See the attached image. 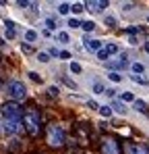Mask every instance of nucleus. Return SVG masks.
<instances>
[{
  "label": "nucleus",
  "instance_id": "obj_1",
  "mask_svg": "<svg viewBox=\"0 0 149 154\" xmlns=\"http://www.w3.org/2000/svg\"><path fill=\"white\" fill-rule=\"evenodd\" d=\"M2 92L6 94V98L10 100V102H23L25 98L29 96V92H27V85H25L21 79H17V77H13V79H8L4 85H2Z\"/></svg>",
  "mask_w": 149,
  "mask_h": 154
},
{
  "label": "nucleus",
  "instance_id": "obj_2",
  "mask_svg": "<svg viewBox=\"0 0 149 154\" xmlns=\"http://www.w3.org/2000/svg\"><path fill=\"white\" fill-rule=\"evenodd\" d=\"M46 142H48V146H52V148H62L64 142H66V133H64L62 125L50 123L48 129H46Z\"/></svg>",
  "mask_w": 149,
  "mask_h": 154
},
{
  "label": "nucleus",
  "instance_id": "obj_3",
  "mask_svg": "<svg viewBox=\"0 0 149 154\" xmlns=\"http://www.w3.org/2000/svg\"><path fill=\"white\" fill-rule=\"evenodd\" d=\"M23 127H25V131L29 133V135H37L39 133V123H42V115L35 110V108H27L23 112Z\"/></svg>",
  "mask_w": 149,
  "mask_h": 154
},
{
  "label": "nucleus",
  "instance_id": "obj_4",
  "mask_svg": "<svg viewBox=\"0 0 149 154\" xmlns=\"http://www.w3.org/2000/svg\"><path fill=\"white\" fill-rule=\"evenodd\" d=\"M0 119H2V121H21V119H23V108H21V104L4 100V102L0 104Z\"/></svg>",
  "mask_w": 149,
  "mask_h": 154
},
{
  "label": "nucleus",
  "instance_id": "obj_5",
  "mask_svg": "<svg viewBox=\"0 0 149 154\" xmlns=\"http://www.w3.org/2000/svg\"><path fill=\"white\" fill-rule=\"evenodd\" d=\"M23 121H2V133L6 137H19V133H23Z\"/></svg>",
  "mask_w": 149,
  "mask_h": 154
},
{
  "label": "nucleus",
  "instance_id": "obj_6",
  "mask_svg": "<svg viewBox=\"0 0 149 154\" xmlns=\"http://www.w3.org/2000/svg\"><path fill=\"white\" fill-rule=\"evenodd\" d=\"M101 154H120V144H118V140L106 135V137L101 140Z\"/></svg>",
  "mask_w": 149,
  "mask_h": 154
},
{
  "label": "nucleus",
  "instance_id": "obj_7",
  "mask_svg": "<svg viewBox=\"0 0 149 154\" xmlns=\"http://www.w3.org/2000/svg\"><path fill=\"white\" fill-rule=\"evenodd\" d=\"M83 6L89 13H104L110 6V2L108 0H87V2H83Z\"/></svg>",
  "mask_w": 149,
  "mask_h": 154
},
{
  "label": "nucleus",
  "instance_id": "obj_8",
  "mask_svg": "<svg viewBox=\"0 0 149 154\" xmlns=\"http://www.w3.org/2000/svg\"><path fill=\"white\" fill-rule=\"evenodd\" d=\"M124 152L126 154H149V148L145 146V144H141V142L128 140V142L124 144Z\"/></svg>",
  "mask_w": 149,
  "mask_h": 154
},
{
  "label": "nucleus",
  "instance_id": "obj_9",
  "mask_svg": "<svg viewBox=\"0 0 149 154\" xmlns=\"http://www.w3.org/2000/svg\"><path fill=\"white\" fill-rule=\"evenodd\" d=\"M19 35V25L13 19H4V40H15Z\"/></svg>",
  "mask_w": 149,
  "mask_h": 154
},
{
  "label": "nucleus",
  "instance_id": "obj_10",
  "mask_svg": "<svg viewBox=\"0 0 149 154\" xmlns=\"http://www.w3.org/2000/svg\"><path fill=\"white\" fill-rule=\"evenodd\" d=\"M83 48L87 52H98L104 48V42L101 40H98V38H89V35H85L83 38Z\"/></svg>",
  "mask_w": 149,
  "mask_h": 154
},
{
  "label": "nucleus",
  "instance_id": "obj_11",
  "mask_svg": "<svg viewBox=\"0 0 149 154\" xmlns=\"http://www.w3.org/2000/svg\"><path fill=\"white\" fill-rule=\"evenodd\" d=\"M39 40V31L37 29H33V27H27V29H23V44H35Z\"/></svg>",
  "mask_w": 149,
  "mask_h": 154
},
{
  "label": "nucleus",
  "instance_id": "obj_12",
  "mask_svg": "<svg viewBox=\"0 0 149 154\" xmlns=\"http://www.w3.org/2000/svg\"><path fill=\"white\" fill-rule=\"evenodd\" d=\"M110 108H112V112H116V115H126L128 112V108H126V104H122L120 100H112V104H108Z\"/></svg>",
  "mask_w": 149,
  "mask_h": 154
},
{
  "label": "nucleus",
  "instance_id": "obj_13",
  "mask_svg": "<svg viewBox=\"0 0 149 154\" xmlns=\"http://www.w3.org/2000/svg\"><path fill=\"white\" fill-rule=\"evenodd\" d=\"M128 69H130V73H133V75H143V73H145V65H143V63H139V60L128 63Z\"/></svg>",
  "mask_w": 149,
  "mask_h": 154
},
{
  "label": "nucleus",
  "instance_id": "obj_14",
  "mask_svg": "<svg viewBox=\"0 0 149 154\" xmlns=\"http://www.w3.org/2000/svg\"><path fill=\"white\" fill-rule=\"evenodd\" d=\"M54 38H56V42H58V44H62V46L71 44V33H69V31H56V33H54Z\"/></svg>",
  "mask_w": 149,
  "mask_h": 154
},
{
  "label": "nucleus",
  "instance_id": "obj_15",
  "mask_svg": "<svg viewBox=\"0 0 149 154\" xmlns=\"http://www.w3.org/2000/svg\"><path fill=\"white\" fill-rule=\"evenodd\" d=\"M6 148H8V150H13V152H17V150H23V142H21L19 137H8V142H6Z\"/></svg>",
  "mask_w": 149,
  "mask_h": 154
},
{
  "label": "nucleus",
  "instance_id": "obj_16",
  "mask_svg": "<svg viewBox=\"0 0 149 154\" xmlns=\"http://www.w3.org/2000/svg\"><path fill=\"white\" fill-rule=\"evenodd\" d=\"M104 50L108 56H112V54H120V48H118V44H114V42H106L104 44Z\"/></svg>",
  "mask_w": 149,
  "mask_h": 154
},
{
  "label": "nucleus",
  "instance_id": "obj_17",
  "mask_svg": "<svg viewBox=\"0 0 149 154\" xmlns=\"http://www.w3.org/2000/svg\"><path fill=\"white\" fill-rule=\"evenodd\" d=\"M133 108H135L137 112H143V115H147V112H149V106H147L145 100H135V102H133Z\"/></svg>",
  "mask_w": 149,
  "mask_h": 154
},
{
  "label": "nucleus",
  "instance_id": "obj_18",
  "mask_svg": "<svg viewBox=\"0 0 149 154\" xmlns=\"http://www.w3.org/2000/svg\"><path fill=\"white\" fill-rule=\"evenodd\" d=\"M104 25L110 27V29H114V27L118 25V19H116L114 15H104Z\"/></svg>",
  "mask_w": 149,
  "mask_h": 154
},
{
  "label": "nucleus",
  "instance_id": "obj_19",
  "mask_svg": "<svg viewBox=\"0 0 149 154\" xmlns=\"http://www.w3.org/2000/svg\"><path fill=\"white\" fill-rule=\"evenodd\" d=\"M42 25L46 27V31H54V33H56V27H58V23H56V19L48 17V19H46V21H44Z\"/></svg>",
  "mask_w": 149,
  "mask_h": 154
},
{
  "label": "nucleus",
  "instance_id": "obj_20",
  "mask_svg": "<svg viewBox=\"0 0 149 154\" xmlns=\"http://www.w3.org/2000/svg\"><path fill=\"white\" fill-rule=\"evenodd\" d=\"M69 71L74 73V75H79V73L83 71V67H81V63H77V60H69Z\"/></svg>",
  "mask_w": 149,
  "mask_h": 154
},
{
  "label": "nucleus",
  "instance_id": "obj_21",
  "mask_svg": "<svg viewBox=\"0 0 149 154\" xmlns=\"http://www.w3.org/2000/svg\"><path fill=\"white\" fill-rule=\"evenodd\" d=\"M95 21H91V19H89V21H83V23H81V29H83V31H85V33H91V31H93V29H95Z\"/></svg>",
  "mask_w": 149,
  "mask_h": 154
},
{
  "label": "nucleus",
  "instance_id": "obj_22",
  "mask_svg": "<svg viewBox=\"0 0 149 154\" xmlns=\"http://www.w3.org/2000/svg\"><path fill=\"white\" fill-rule=\"evenodd\" d=\"M118 100H120V102H135V100H137V98H135V94H133V92H122V94H120V98H118Z\"/></svg>",
  "mask_w": 149,
  "mask_h": 154
},
{
  "label": "nucleus",
  "instance_id": "obj_23",
  "mask_svg": "<svg viewBox=\"0 0 149 154\" xmlns=\"http://www.w3.org/2000/svg\"><path fill=\"white\" fill-rule=\"evenodd\" d=\"M98 110H99V115H101V117H104V119H110V117H112V115H114V112H112V108H110V106H108V104H104V106H99Z\"/></svg>",
  "mask_w": 149,
  "mask_h": 154
},
{
  "label": "nucleus",
  "instance_id": "obj_24",
  "mask_svg": "<svg viewBox=\"0 0 149 154\" xmlns=\"http://www.w3.org/2000/svg\"><path fill=\"white\" fill-rule=\"evenodd\" d=\"M83 11H85L83 2H73V4H71V13H73V15H79V13H83Z\"/></svg>",
  "mask_w": 149,
  "mask_h": 154
},
{
  "label": "nucleus",
  "instance_id": "obj_25",
  "mask_svg": "<svg viewBox=\"0 0 149 154\" xmlns=\"http://www.w3.org/2000/svg\"><path fill=\"white\" fill-rule=\"evenodd\" d=\"M71 13V4L69 2H60L58 4V15H69Z\"/></svg>",
  "mask_w": 149,
  "mask_h": 154
},
{
  "label": "nucleus",
  "instance_id": "obj_26",
  "mask_svg": "<svg viewBox=\"0 0 149 154\" xmlns=\"http://www.w3.org/2000/svg\"><path fill=\"white\" fill-rule=\"evenodd\" d=\"M106 77H108L112 83H120V81H122V75H120V73H116V71H110Z\"/></svg>",
  "mask_w": 149,
  "mask_h": 154
},
{
  "label": "nucleus",
  "instance_id": "obj_27",
  "mask_svg": "<svg viewBox=\"0 0 149 154\" xmlns=\"http://www.w3.org/2000/svg\"><path fill=\"white\" fill-rule=\"evenodd\" d=\"M130 79L135 81V83H141V85H149V79L145 75H130Z\"/></svg>",
  "mask_w": 149,
  "mask_h": 154
},
{
  "label": "nucleus",
  "instance_id": "obj_28",
  "mask_svg": "<svg viewBox=\"0 0 149 154\" xmlns=\"http://www.w3.org/2000/svg\"><path fill=\"white\" fill-rule=\"evenodd\" d=\"M48 96L50 98H58L60 96V88L58 85H48Z\"/></svg>",
  "mask_w": 149,
  "mask_h": 154
},
{
  "label": "nucleus",
  "instance_id": "obj_29",
  "mask_svg": "<svg viewBox=\"0 0 149 154\" xmlns=\"http://www.w3.org/2000/svg\"><path fill=\"white\" fill-rule=\"evenodd\" d=\"M27 75H29V79H31V81H35V83H42V81H44V77L39 75L37 71H29Z\"/></svg>",
  "mask_w": 149,
  "mask_h": 154
},
{
  "label": "nucleus",
  "instance_id": "obj_30",
  "mask_svg": "<svg viewBox=\"0 0 149 154\" xmlns=\"http://www.w3.org/2000/svg\"><path fill=\"white\" fill-rule=\"evenodd\" d=\"M37 60H39V63H44V65H48L52 58H50L48 52H37Z\"/></svg>",
  "mask_w": 149,
  "mask_h": 154
},
{
  "label": "nucleus",
  "instance_id": "obj_31",
  "mask_svg": "<svg viewBox=\"0 0 149 154\" xmlns=\"http://www.w3.org/2000/svg\"><path fill=\"white\" fill-rule=\"evenodd\" d=\"M145 40H141L139 35H128V44L130 46H139V44H143Z\"/></svg>",
  "mask_w": 149,
  "mask_h": 154
},
{
  "label": "nucleus",
  "instance_id": "obj_32",
  "mask_svg": "<svg viewBox=\"0 0 149 154\" xmlns=\"http://www.w3.org/2000/svg\"><path fill=\"white\" fill-rule=\"evenodd\" d=\"M104 90H106V85H104V83H99V81H95V83H93V94L101 96V94H104Z\"/></svg>",
  "mask_w": 149,
  "mask_h": 154
},
{
  "label": "nucleus",
  "instance_id": "obj_33",
  "mask_svg": "<svg viewBox=\"0 0 149 154\" xmlns=\"http://www.w3.org/2000/svg\"><path fill=\"white\" fill-rule=\"evenodd\" d=\"M66 25L71 27V29H79V27H81V21H79V19H74V17H71V19L66 21Z\"/></svg>",
  "mask_w": 149,
  "mask_h": 154
},
{
  "label": "nucleus",
  "instance_id": "obj_34",
  "mask_svg": "<svg viewBox=\"0 0 149 154\" xmlns=\"http://www.w3.org/2000/svg\"><path fill=\"white\" fill-rule=\"evenodd\" d=\"M95 54H98V60H101V63H108V60H110V56L106 54V50H104V48H101V50H98Z\"/></svg>",
  "mask_w": 149,
  "mask_h": 154
},
{
  "label": "nucleus",
  "instance_id": "obj_35",
  "mask_svg": "<svg viewBox=\"0 0 149 154\" xmlns=\"http://www.w3.org/2000/svg\"><path fill=\"white\" fill-rule=\"evenodd\" d=\"M104 96H108V98H114V100H116V90H114V88H106V90H104Z\"/></svg>",
  "mask_w": 149,
  "mask_h": 154
},
{
  "label": "nucleus",
  "instance_id": "obj_36",
  "mask_svg": "<svg viewBox=\"0 0 149 154\" xmlns=\"http://www.w3.org/2000/svg\"><path fill=\"white\" fill-rule=\"evenodd\" d=\"M62 81H64V83H66V85H69V88H71V90H79V85H77V83H74L73 79H69V77H62Z\"/></svg>",
  "mask_w": 149,
  "mask_h": 154
},
{
  "label": "nucleus",
  "instance_id": "obj_37",
  "mask_svg": "<svg viewBox=\"0 0 149 154\" xmlns=\"http://www.w3.org/2000/svg\"><path fill=\"white\" fill-rule=\"evenodd\" d=\"M48 54H50V58H52V56H54V58H58V54H60V50H58L56 46H52V48L48 50Z\"/></svg>",
  "mask_w": 149,
  "mask_h": 154
},
{
  "label": "nucleus",
  "instance_id": "obj_38",
  "mask_svg": "<svg viewBox=\"0 0 149 154\" xmlns=\"http://www.w3.org/2000/svg\"><path fill=\"white\" fill-rule=\"evenodd\" d=\"M58 56H60L62 60H69V58H73V56H71V52H69V50H60V54H58Z\"/></svg>",
  "mask_w": 149,
  "mask_h": 154
},
{
  "label": "nucleus",
  "instance_id": "obj_39",
  "mask_svg": "<svg viewBox=\"0 0 149 154\" xmlns=\"http://www.w3.org/2000/svg\"><path fill=\"white\" fill-rule=\"evenodd\" d=\"M87 106H89V108H93V110H98V108H99V104L95 102L93 98H89V100H87Z\"/></svg>",
  "mask_w": 149,
  "mask_h": 154
},
{
  "label": "nucleus",
  "instance_id": "obj_40",
  "mask_svg": "<svg viewBox=\"0 0 149 154\" xmlns=\"http://www.w3.org/2000/svg\"><path fill=\"white\" fill-rule=\"evenodd\" d=\"M21 50H23L25 54H31V52H33V48H31L29 44H23V42H21Z\"/></svg>",
  "mask_w": 149,
  "mask_h": 154
},
{
  "label": "nucleus",
  "instance_id": "obj_41",
  "mask_svg": "<svg viewBox=\"0 0 149 154\" xmlns=\"http://www.w3.org/2000/svg\"><path fill=\"white\" fill-rule=\"evenodd\" d=\"M120 6H122V11H133L135 4H133V2H124V4H120Z\"/></svg>",
  "mask_w": 149,
  "mask_h": 154
},
{
  "label": "nucleus",
  "instance_id": "obj_42",
  "mask_svg": "<svg viewBox=\"0 0 149 154\" xmlns=\"http://www.w3.org/2000/svg\"><path fill=\"white\" fill-rule=\"evenodd\" d=\"M143 50L149 54V40H145V42H143Z\"/></svg>",
  "mask_w": 149,
  "mask_h": 154
},
{
  "label": "nucleus",
  "instance_id": "obj_43",
  "mask_svg": "<svg viewBox=\"0 0 149 154\" xmlns=\"http://www.w3.org/2000/svg\"><path fill=\"white\" fill-rule=\"evenodd\" d=\"M6 44H8V42H6V40H4V38H0V48H4V46H6Z\"/></svg>",
  "mask_w": 149,
  "mask_h": 154
},
{
  "label": "nucleus",
  "instance_id": "obj_44",
  "mask_svg": "<svg viewBox=\"0 0 149 154\" xmlns=\"http://www.w3.org/2000/svg\"><path fill=\"white\" fill-rule=\"evenodd\" d=\"M0 133H2V119H0Z\"/></svg>",
  "mask_w": 149,
  "mask_h": 154
},
{
  "label": "nucleus",
  "instance_id": "obj_45",
  "mask_svg": "<svg viewBox=\"0 0 149 154\" xmlns=\"http://www.w3.org/2000/svg\"><path fill=\"white\" fill-rule=\"evenodd\" d=\"M0 90H2V81H0Z\"/></svg>",
  "mask_w": 149,
  "mask_h": 154
},
{
  "label": "nucleus",
  "instance_id": "obj_46",
  "mask_svg": "<svg viewBox=\"0 0 149 154\" xmlns=\"http://www.w3.org/2000/svg\"><path fill=\"white\" fill-rule=\"evenodd\" d=\"M147 23H149V15H147Z\"/></svg>",
  "mask_w": 149,
  "mask_h": 154
}]
</instances>
